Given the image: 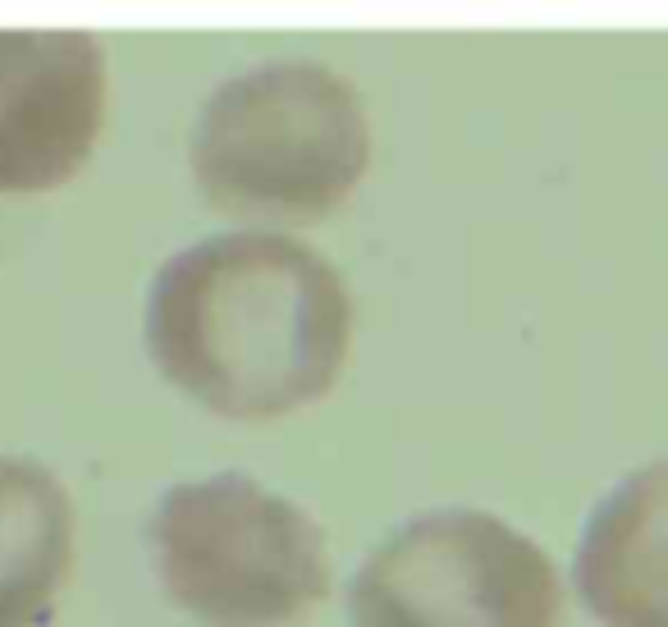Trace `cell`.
Returning <instances> with one entry per match:
<instances>
[{
	"mask_svg": "<svg viewBox=\"0 0 668 627\" xmlns=\"http://www.w3.org/2000/svg\"><path fill=\"white\" fill-rule=\"evenodd\" d=\"M142 335L179 394L216 417L270 422L330 394L353 339V298L316 248L234 229L161 261Z\"/></svg>",
	"mask_w": 668,
	"mask_h": 627,
	"instance_id": "obj_1",
	"label": "cell"
},
{
	"mask_svg": "<svg viewBox=\"0 0 668 627\" xmlns=\"http://www.w3.org/2000/svg\"><path fill=\"white\" fill-rule=\"evenodd\" d=\"M188 165L211 206L243 220L330 216L371 165V119L339 69L261 60L202 101Z\"/></svg>",
	"mask_w": 668,
	"mask_h": 627,
	"instance_id": "obj_2",
	"label": "cell"
},
{
	"mask_svg": "<svg viewBox=\"0 0 668 627\" xmlns=\"http://www.w3.org/2000/svg\"><path fill=\"white\" fill-rule=\"evenodd\" d=\"M147 541L165 600L202 627H293L330 595L316 518L243 472L170 486Z\"/></svg>",
	"mask_w": 668,
	"mask_h": 627,
	"instance_id": "obj_3",
	"label": "cell"
},
{
	"mask_svg": "<svg viewBox=\"0 0 668 627\" xmlns=\"http://www.w3.org/2000/svg\"><path fill=\"white\" fill-rule=\"evenodd\" d=\"M559 568L485 509L394 527L348 582V627H559Z\"/></svg>",
	"mask_w": 668,
	"mask_h": 627,
	"instance_id": "obj_4",
	"label": "cell"
},
{
	"mask_svg": "<svg viewBox=\"0 0 668 627\" xmlns=\"http://www.w3.org/2000/svg\"><path fill=\"white\" fill-rule=\"evenodd\" d=\"M106 119V51L92 33L0 28V193H46L83 170Z\"/></svg>",
	"mask_w": 668,
	"mask_h": 627,
	"instance_id": "obj_5",
	"label": "cell"
},
{
	"mask_svg": "<svg viewBox=\"0 0 668 627\" xmlns=\"http://www.w3.org/2000/svg\"><path fill=\"white\" fill-rule=\"evenodd\" d=\"M577 595L604 627H668V458L604 490L572 559Z\"/></svg>",
	"mask_w": 668,
	"mask_h": 627,
	"instance_id": "obj_6",
	"label": "cell"
},
{
	"mask_svg": "<svg viewBox=\"0 0 668 627\" xmlns=\"http://www.w3.org/2000/svg\"><path fill=\"white\" fill-rule=\"evenodd\" d=\"M74 568V499L37 458L0 454V627H46Z\"/></svg>",
	"mask_w": 668,
	"mask_h": 627,
	"instance_id": "obj_7",
	"label": "cell"
}]
</instances>
